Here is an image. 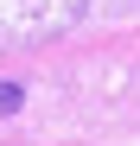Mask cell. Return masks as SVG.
Returning <instances> with one entry per match:
<instances>
[{
  "label": "cell",
  "mask_w": 140,
  "mask_h": 146,
  "mask_svg": "<svg viewBox=\"0 0 140 146\" xmlns=\"http://www.w3.org/2000/svg\"><path fill=\"white\" fill-rule=\"evenodd\" d=\"M89 19V0H0V51H32Z\"/></svg>",
  "instance_id": "obj_1"
},
{
  "label": "cell",
  "mask_w": 140,
  "mask_h": 146,
  "mask_svg": "<svg viewBox=\"0 0 140 146\" xmlns=\"http://www.w3.org/2000/svg\"><path fill=\"white\" fill-rule=\"evenodd\" d=\"M19 108H26V89H19V83H0V114H19Z\"/></svg>",
  "instance_id": "obj_2"
}]
</instances>
